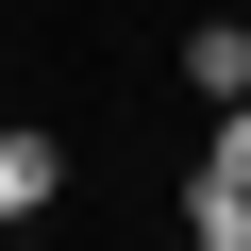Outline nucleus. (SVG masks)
<instances>
[{"label":"nucleus","instance_id":"1","mask_svg":"<svg viewBox=\"0 0 251 251\" xmlns=\"http://www.w3.org/2000/svg\"><path fill=\"white\" fill-rule=\"evenodd\" d=\"M184 234H201V251H251V100H218L201 184H184Z\"/></svg>","mask_w":251,"mask_h":251},{"label":"nucleus","instance_id":"2","mask_svg":"<svg viewBox=\"0 0 251 251\" xmlns=\"http://www.w3.org/2000/svg\"><path fill=\"white\" fill-rule=\"evenodd\" d=\"M50 201H67V134H50V117H0V234L50 218Z\"/></svg>","mask_w":251,"mask_h":251},{"label":"nucleus","instance_id":"3","mask_svg":"<svg viewBox=\"0 0 251 251\" xmlns=\"http://www.w3.org/2000/svg\"><path fill=\"white\" fill-rule=\"evenodd\" d=\"M184 100H251V17H184Z\"/></svg>","mask_w":251,"mask_h":251}]
</instances>
